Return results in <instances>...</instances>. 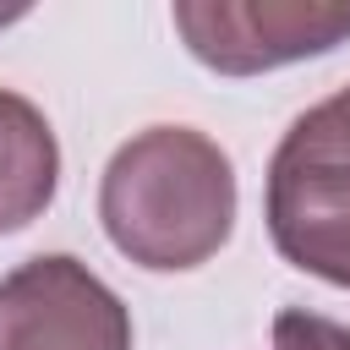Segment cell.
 I'll return each instance as SVG.
<instances>
[{"label": "cell", "mask_w": 350, "mask_h": 350, "mask_svg": "<svg viewBox=\"0 0 350 350\" xmlns=\"http://www.w3.org/2000/svg\"><path fill=\"white\" fill-rule=\"evenodd\" d=\"M262 219L290 268L350 290V159L306 137L295 120L268 159Z\"/></svg>", "instance_id": "cell-3"}, {"label": "cell", "mask_w": 350, "mask_h": 350, "mask_svg": "<svg viewBox=\"0 0 350 350\" xmlns=\"http://www.w3.org/2000/svg\"><path fill=\"white\" fill-rule=\"evenodd\" d=\"M273 350H350V328L323 312L284 306L273 317Z\"/></svg>", "instance_id": "cell-6"}, {"label": "cell", "mask_w": 350, "mask_h": 350, "mask_svg": "<svg viewBox=\"0 0 350 350\" xmlns=\"http://www.w3.org/2000/svg\"><path fill=\"white\" fill-rule=\"evenodd\" d=\"M0 350H131V312L82 257L44 252L0 279Z\"/></svg>", "instance_id": "cell-4"}, {"label": "cell", "mask_w": 350, "mask_h": 350, "mask_svg": "<svg viewBox=\"0 0 350 350\" xmlns=\"http://www.w3.org/2000/svg\"><path fill=\"white\" fill-rule=\"evenodd\" d=\"M295 126H301L306 137H317L323 148H334L339 159H350V88H339L334 98H323V104H312L306 115H295Z\"/></svg>", "instance_id": "cell-7"}, {"label": "cell", "mask_w": 350, "mask_h": 350, "mask_svg": "<svg viewBox=\"0 0 350 350\" xmlns=\"http://www.w3.org/2000/svg\"><path fill=\"white\" fill-rule=\"evenodd\" d=\"M60 186V142L44 109L0 88V235L27 230Z\"/></svg>", "instance_id": "cell-5"}, {"label": "cell", "mask_w": 350, "mask_h": 350, "mask_svg": "<svg viewBox=\"0 0 350 350\" xmlns=\"http://www.w3.org/2000/svg\"><path fill=\"white\" fill-rule=\"evenodd\" d=\"M235 164L197 126H148L115 148L98 219L120 257L153 273L202 268L235 230Z\"/></svg>", "instance_id": "cell-1"}, {"label": "cell", "mask_w": 350, "mask_h": 350, "mask_svg": "<svg viewBox=\"0 0 350 350\" xmlns=\"http://www.w3.org/2000/svg\"><path fill=\"white\" fill-rule=\"evenodd\" d=\"M175 33L219 77H257L350 38L345 0H175Z\"/></svg>", "instance_id": "cell-2"}]
</instances>
